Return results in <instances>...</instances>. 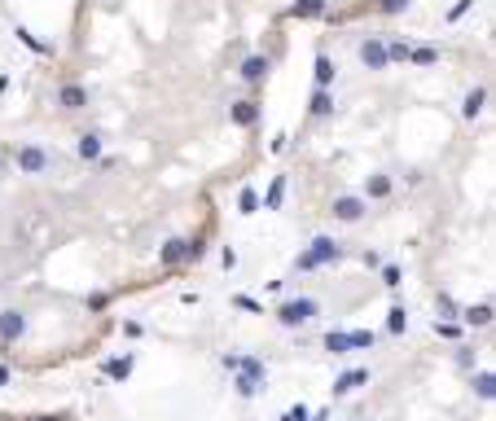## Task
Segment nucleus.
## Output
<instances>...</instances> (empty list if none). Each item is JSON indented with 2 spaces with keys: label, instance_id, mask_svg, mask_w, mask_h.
Listing matches in <instances>:
<instances>
[]
</instances>
